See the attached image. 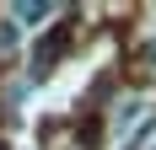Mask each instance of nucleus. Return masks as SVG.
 <instances>
[{
    "label": "nucleus",
    "mask_w": 156,
    "mask_h": 150,
    "mask_svg": "<svg viewBox=\"0 0 156 150\" xmlns=\"http://www.w3.org/2000/svg\"><path fill=\"white\" fill-rule=\"evenodd\" d=\"M48 5H16V22H43Z\"/></svg>",
    "instance_id": "1"
}]
</instances>
